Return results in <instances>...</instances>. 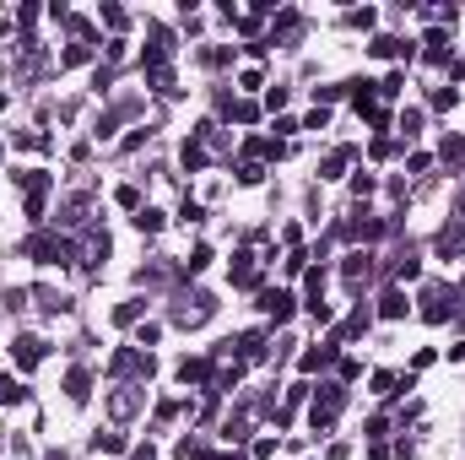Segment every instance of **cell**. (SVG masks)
Here are the masks:
<instances>
[{
  "mask_svg": "<svg viewBox=\"0 0 465 460\" xmlns=\"http://www.w3.org/2000/svg\"><path fill=\"white\" fill-rule=\"evenodd\" d=\"M352 163V147H336L330 157H324V168H320V179H341V168Z\"/></svg>",
  "mask_w": 465,
  "mask_h": 460,
  "instance_id": "obj_14",
  "label": "cell"
},
{
  "mask_svg": "<svg viewBox=\"0 0 465 460\" xmlns=\"http://www.w3.org/2000/svg\"><path fill=\"white\" fill-rule=\"evenodd\" d=\"M17 401H27V390H22L11 374H0V406H17Z\"/></svg>",
  "mask_w": 465,
  "mask_h": 460,
  "instance_id": "obj_16",
  "label": "cell"
},
{
  "mask_svg": "<svg viewBox=\"0 0 465 460\" xmlns=\"http://www.w3.org/2000/svg\"><path fill=\"white\" fill-rule=\"evenodd\" d=\"M92 450H103V455H120L124 439H120V433H98V439H92Z\"/></svg>",
  "mask_w": 465,
  "mask_h": 460,
  "instance_id": "obj_26",
  "label": "cell"
},
{
  "mask_svg": "<svg viewBox=\"0 0 465 460\" xmlns=\"http://www.w3.org/2000/svg\"><path fill=\"white\" fill-rule=\"evenodd\" d=\"M227 347H233L243 363H260V357H265V336H260V331H243L238 341H227Z\"/></svg>",
  "mask_w": 465,
  "mask_h": 460,
  "instance_id": "obj_6",
  "label": "cell"
},
{
  "mask_svg": "<svg viewBox=\"0 0 465 460\" xmlns=\"http://www.w3.org/2000/svg\"><path fill=\"white\" fill-rule=\"evenodd\" d=\"M260 282V271H255V254L243 250V254H233V287H255Z\"/></svg>",
  "mask_w": 465,
  "mask_h": 460,
  "instance_id": "obj_8",
  "label": "cell"
},
{
  "mask_svg": "<svg viewBox=\"0 0 465 460\" xmlns=\"http://www.w3.org/2000/svg\"><path fill=\"white\" fill-rule=\"evenodd\" d=\"M379 60H411V43H401V38H373L368 43Z\"/></svg>",
  "mask_w": 465,
  "mask_h": 460,
  "instance_id": "obj_11",
  "label": "cell"
},
{
  "mask_svg": "<svg viewBox=\"0 0 465 460\" xmlns=\"http://www.w3.org/2000/svg\"><path fill=\"white\" fill-rule=\"evenodd\" d=\"M460 287H465V282H460Z\"/></svg>",
  "mask_w": 465,
  "mask_h": 460,
  "instance_id": "obj_38",
  "label": "cell"
},
{
  "mask_svg": "<svg viewBox=\"0 0 465 460\" xmlns=\"http://www.w3.org/2000/svg\"><path fill=\"white\" fill-rule=\"evenodd\" d=\"M43 352H49V347H43L38 336H17V347H11V357H17V368H22V374H27V368H38Z\"/></svg>",
  "mask_w": 465,
  "mask_h": 460,
  "instance_id": "obj_5",
  "label": "cell"
},
{
  "mask_svg": "<svg viewBox=\"0 0 465 460\" xmlns=\"http://www.w3.org/2000/svg\"><path fill=\"white\" fill-rule=\"evenodd\" d=\"M260 179H265V168L255 163V157H243L238 163V185H260Z\"/></svg>",
  "mask_w": 465,
  "mask_h": 460,
  "instance_id": "obj_22",
  "label": "cell"
},
{
  "mask_svg": "<svg viewBox=\"0 0 465 460\" xmlns=\"http://www.w3.org/2000/svg\"><path fill=\"white\" fill-rule=\"evenodd\" d=\"M460 157H465V141H455V136H449V141H444V163H460Z\"/></svg>",
  "mask_w": 465,
  "mask_h": 460,
  "instance_id": "obj_33",
  "label": "cell"
},
{
  "mask_svg": "<svg viewBox=\"0 0 465 460\" xmlns=\"http://www.w3.org/2000/svg\"><path fill=\"white\" fill-rule=\"evenodd\" d=\"M368 271H373V254H346V266H341L346 282H363Z\"/></svg>",
  "mask_w": 465,
  "mask_h": 460,
  "instance_id": "obj_13",
  "label": "cell"
},
{
  "mask_svg": "<svg viewBox=\"0 0 465 460\" xmlns=\"http://www.w3.org/2000/svg\"><path fill=\"white\" fill-rule=\"evenodd\" d=\"M87 55H92V43H71L60 55V65H87Z\"/></svg>",
  "mask_w": 465,
  "mask_h": 460,
  "instance_id": "obj_24",
  "label": "cell"
},
{
  "mask_svg": "<svg viewBox=\"0 0 465 460\" xmlns=\"http://www.w3.org/2000/svg\"><path fill=\"white\" fill-rule=\"evenodd\" d=\"M179 417V401H157V422H173Z\"/></svg>",
  "mask_w": 465,
  "mask_h": 460,
  "instance_id": "obj_35",
  "label": "cell"
},
{
  "mask_svg": "<svg viewBox=\"0 0 465 460\" xmlns=\"http://www.w3.org/2000/svg\"><path fill=\"white\" fill-rule=\"evenodd\" d=\"M6 103H11V98H6V92H0V108H6Z\"/></svg>",
  "mask_w": 465,
  "mask_h": 460,
  "instance_id": "obj_37",
  "label": "cell"
},
{
  "mask_svg": "<svg viewBox=\"0 0 465 460\" xmlns=\"http://www.w3.org/2000/svg\"><path fill=\"white\" fill-rule=\"evenodd\" d=\"M114 201H120V206H130V211H141V189H136V185H120V195H114Z\"/></svg>",
  "mask_w": 465,
  "mask_h": 460,
  "instance_id": "obj_29",
  "label": "cell"
},
{
  "mask_svg": "<svg viewBox=\"0 0 465 460\" xmlns=\"http://www.w3.org/2000/svg\"><path fill=\"white\" fill-rule=\"evenodd\" d=\"M136 228H141V233H162V211L141 206V211H136Z\"/></svg>",
  "mask_w": 465,
  "mask_h": 460,
  "instance_id": "obj_19",
  "label": "cell"
},
{
  "mask_svg": "<svg viewBox=\"0 0 465 460\" xmlns=\"http://www.w3.org/2000/svg\"><path fill=\"white\" fill-rule=\"evenodd\" d=\"M433 250L444 254V260H455V254H465V222H455V228H444L438 233V244Z\"/></svg>",
  "mask_w": 465,
  "mask_h": 460,
  "instance_id": "obj_7",
  "label": "cell"
},
{
  "mask_svg": "<svg viewBox=\"0 0 465 460\" xmlns=\"http://www.w3.org/2000/svg\"><path fill=\"white\" fill-rule=\"evenodd\" d=\"M206 266H211V250H206V244H195V254H189V271H206Z\"/></svg>",
  "mask_w": 465,
  "mask_h": 460,
  "instance_id": "obj_31",
  "label": "cell"
},
{
  "mask_svg": "<svg viewBox=\"0 0 465 460\" xmlns=\"http://www.w3.org/2000/svg\"><path fill=\"white\" fill-rule=\"evenodd\" d=\"M146 82H152V92H173V71L157 65V71H146Z\"/></svg>",
  "mask_w": 465,
  "mask_h": 460,
  "instance_id": "obj_20",
  "label": "cell"
},
{
  "mask_svg": "<svg viewBox=\"0 0 465 460\" xmlns=\"http://www.w3.org/2000/svg\"><path fill=\"white\" fill-rule=\"evenodd\" d=\"M227 114H233L238 125H255V120H260V103H227Z\"/></svg>",
  "mask_w": 465,
  "mask_h": 460,
  "instance_id": "obj_21",
  "label": "cell"
},
{
  "mask_svg": "<svg viewBox=\"0 0 465 460\" xmlns=\"http://www.w3.org/2000/svg\"><path fill=\"white\" fill-rule=\"evenodd\" d=\"M417 125H422V114H417V108H411V114H401V130H406V141L417 136Z\"/></svg>",
  "mask_w": 465,
  "mask_h": 460,
  "instance_id": "obj_34",
  "label": "cell"
},
{
  "mask_svg": "<svg viewBox=\"0 0 465 460\" xmlns=\"http://www.w3.org/2000/svg\"><path fill=\"white\" fill-rule=\"evenodd\" d=\"M346 406V390L341 384H320V396H314V406H308V422H314V433H324L330 422H336V412Z\"/></svg>",
  "mask_w": 465,
  "mask_h": 460,
  "instance_id": "obj_1",
  "label": "cell"
},
{
  "mask_svg": "<svg viewBox=\"0 0 465 460\" xmlns=\"http://www.w3.org/2000/svg\"><path fill=\"white\" fill-rule=\"evenodd\" d=\"M449 314H455V287H438V282H433L422 293V319L427 325H444Z\"/></svg>",
  "mask_w": 465,
  "mask_h": 460,
  "instance_id": "obj_3",
  "label": "cell"
},
{
  "mask_svg": "<svg viewBox=\"0 0 465 460\" xmlns=\"http://www.w3.org/2000/svg\"><path fill=\"white\" fill-rule=\"evenodd\" d=\"M401 87H406V76H401V71H389L385 82H379V98H401Z\"/></svg>",
  "mask_w": 465,
  "mask_h": 460,
  "instance_id": "obj_25",
  "label": "cell"
},
{
  "mask_svg": "<svg viewBox=\"0 0 465 460\" xmlns=\"http://www.w3.org/2000/svg\"><path fill=\"white\" fill-rule=\"evenodd\" d=\"M22 250L33 254L38 266H65V260H71V244H65V238H55V233H33Z\"/></svg>",
  "mask_w": 465,
  "mask_h": 460,
  "instance_id": "obj_2",
  "label": "cell"
},
{
  "mask_svg": "<svg viewBox=\"0 0 465 460\" xmlns=\"http://www.w3.org/2000/svg\"><path fill=\"white\" fill-rule=\"evenodd\" d=\"M179 379H184V384H206V379H211V363H206V357H184Z\"/></svg>",
  "mask_w": 465,
  "mask_h": 460,
  "instance_id": "obj_12",
  "label": "cell"
},
{
  "mask_svg": "<svg viewBox=\"0 0 465 460\" xmlns=\"http://www.w3.org/2000/svg\"><path fill=\"white\" fill-rule=\"evenodd\" d=\"M184 168H206V141H201V136L184 141Z\"/></svg>",
  "mask_w": 465,
  "mask_h": 460,
  "instance_id": "obj_18",
  "label": "cell"
},
{
  "mask_svg": "<svg viewBox=\"0 0 465 460\" xmlns=\"http://www.w3.org/2000/svg\"><path fill=\"white\" fill-rule=\"evenodd\" d=\"M395 276H401V282H417V276H422V260H411V254L395 260Z\"/></svg>",
  "mask_w": 465,
  "mask_h": 460,
  "instance_id": "obj_23",
  "label": "cell"
},
{
  "mask_svg": "<svg viewBox=\"0 0 465 460\" xmlns=\"http://www.w3.org/2000/svg\"><path fill=\"white\" fill-rule=\"evenodd\" d=\"M65 396L81 406V401L92 396V374H87V368H71V374H65Z\"/></svg>",
  "mask_w": 465,
  "mask_h": 460,
  "instance_id": "obj_10",
  "label": "cell"
},
{
  "mask_svg": "<svg viewBox=\"0 0 465 460\" xmlns=\"http://www.w3.org/2000/svg\"><path fill=\"white\" fill-rule=\"evenodd\" d=\"M395 384H401V379H395V374H385V368H379V374H373V396H395Z\"/></svg>",
  "mask_w": 465,
  "mask_h": 460,
  "instance_id": "obj_28",
  "label": "cell"
},
{
  "mask_svg": "<svg viewBox=\"0 0 465 460\" xmlns=\"http://www.w3.org/2000/svg\"><path fill=\"white\" fill-rule=\"evenodd\" d=\"M379 314H385V319H401V314H406V293H401V287H389V293L379 298Z\"/></svg>",
  "mask_w": 465,
  "mask_h": 460,
  "instance_id": "obj_15",
  "label": "cell"
},
{
  "mask_svg": "<svg viewBox=\"0 0 465 460\" xmlns=\"http://www.w3.org/2000/svg\"><path fill=\"white\" fill-rule=\"evenodd\" d=\"M141 298H130V303H120V309H114V325H136V319H141Z\"/></svg>",
  "mask_w": 465,
  "mask_h": 460,
  "instance_id": "obj_17",
  "label": "cell"
},
{
  "mask_svg": "<svg viewBox=\"0 0 465 460\" xmlns=\"http://www.w3.org/2000/svg\"><path fill=\"white\" fill-rule=\"evenodd\" d=\"M136 460H157V455H152V450H136Z\"/></svg>",
  "mask_w": 465,
  "mask_h": 460,
  "instance_id": "obj_36",
  "label": "cell"
},
{
  "mask_svg": "<svg viewBox=\"0 0 465 460\" xmlns=\"http://www.w3.org/2000/svg\"><path fill=\"white\" fill-rule=\"evenodd\" d=\"M206 211H201V201H189V195H184V206H179V222L184 228H189V222H201Z\"/></svg>",
  "mask_w": 465,
  "mask_h": 460,
  "instance_id": "obj_27",
  "label": "cell"
},
{
  "mask_svg": "<svg viewBox=\"0 0 465 460\" xmlns=\"http://www.w3.org/2000/svg\"><path fill=\"white\" fill-rule=\"evenodd\" d=\"M330 363H336V341H330V347H308V352L298 357V368H303V374H314V368H330Z\"/></svg>",
  "mask_w": 465,
  "mask_h": 460,
  "instance_id": "obj_9",
  "label": "cell"
},
{
  "mask_svg": "<svg viewBox=\"0 0 465 460\" xmlns=\"http://www.w3.org/2000/svg\"><path fill=\"white\" fill-rule=\"evenodd\" d=\"M346 22H352V27H373V22H379V11H368V6H363V11H352Z\"/></svg>",
  "mask_w": 465,
  "mask_h": 460,
  "instance_id": "obj_32",
  "label": "cell"
},
{
  "mask_svg": "<svg viewBox=\"0 0 465 460\" xmlns=\"http://www.w3.org/2000/svg\"><path fill=\"white\" fill-rule=\"evenodd\" d=\"M260 309L271 314L276 325H282V319H292V309H298V298L287 293V287H265V293H260Z\"/></svg>",
  "mask_w": 465,
  "mask_h": 460,
  "instance_id": "obj_4",
  "label": "cell"
},
{
  "mask_svg": "<svg viewBox=\"0 0 465 460\" xmlns=\"http://www.w3.org/2000/svg\"><path fill=\"white\" fill-rule=\"evenodd\" d=\"M103 22H108V27H114V33H120V27H124V22H130V17H124L120 6H103Z\"/></svg>",
  "mask_w": 465,
  "mask_h": 460,
  "instance_id": "obj_30",
  "label": "cell"
}]
</instances>
